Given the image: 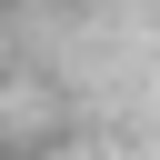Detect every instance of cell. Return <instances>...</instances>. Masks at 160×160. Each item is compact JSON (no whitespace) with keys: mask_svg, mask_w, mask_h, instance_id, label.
I'll list each match as a JSON object with an SVG mask.
<instances>
[{"mask_svg":"<svg viewBox=\"0 0 160 160\" xmlns=\"http://www.w3.org/2000/svg\"><path fill=\"white\" fill-rule=\"evenodd\" d=\"M0 160H40V150H30V140H0Z\"/></svg>","mask_w":160,"mask_h":160,"instance_id":"1","label":"cell"}]
</instances>
